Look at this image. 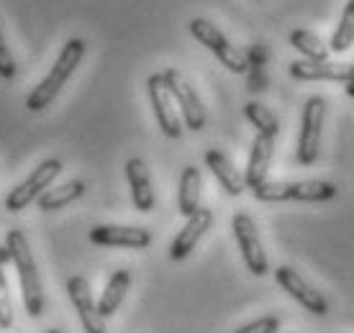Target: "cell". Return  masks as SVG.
Returning a JSON list of instances; mask_svg holds the SVG:
<instances>
[{
	"label": "cell",
	"mask_w": 354,
	"mask_h": 333,
	"mask_svg": "<svg viewBox=\"0 0 354 333\" xmlns=\"http://www.w3.org/2000/svg\"><path fill=\"white\" fill-rule=\"evenodd\" d=\"M6 246H8L10 259L16 264L26 313L31 318H41L44 316V285H41V274H39V267L34 262L26 234L21 228H10L8 236H6Z\"/></svg>",
	"instance_id": "1"
},
{
	"label": "cell",
	"mask_w": 354,
	"mask_h": 333,
	"mask_svg": "<svg viewBox=\"0 0 354 333\" xmlns=\"http://www.w3.org/2000/svg\"><path fill=\"white\" fill-rule=\"evenodd\" d=\"M85 49H88V46H85L82 39H70V41L62 46V52H59L57 61L52 64L49 75L28 93L26 108L31 113H39V111H44V108L52 106V100L62 93V88L67 85V79H70L72 75H75V70L80 67L82 57H85Z\"/></svg>",
	"instance_id": "2"
},
{
	"label": "cell",
	"mask_w": 354,
	"mask_h": 333,
	"mask_svg": "<svg viewBox=\"0 0 354 333\" xmlns=\"http://www.w3.org/2000/svg\"><path fill=\"white\" fill-rule=\"evenodd\" d=\"M337 184L326 180H298V182H262L252 190V195L259 202H285V200H301V202H326L337 198Z\"/></svg>",
	"instance_id": "3"
},
{
	"label": "cell",
	"mask_w": 354,
	"mask_h": 333,
	"mask_svg": "<svg viewBox=\"0 0 354 333\" xmlns=\"http://www.w3.org/2000/svg\"><path fill=\"white\" fill-rule=\"evenodd\" d=\"M190 34H193L195 41H201V44H203L216 59L221 61L226 70L234 72V75H244V72L249 70L247 54L239 52L236 46L231 44L229 39L223 36L221 28L213 26L211 21H205V18H193V21H190Z\"/></svg>",
	"instance_id": "4"
},
{
	"label": "cell",
	"mask_w": 354,
	"mask_h": 333,
	"mask_svg": "<svg viewBox=\"0 0 354 333\" xmlns=\"http://www.w3.org/2000/svg\"><path fill=\"white\" fill-rule=\"evenodd\" d=\"M324 118H326V100L321 95H310L303 106L301 136H298V149H295L298 164H313L319 159Z\"/></svg>",
	"instance_id": "5"
},
{
	"label": "cell",
	"mask_w": 354,
	"mask_h": 333,
	"mask_svg": "<svg viewBox=\"0 0 354 333\" xmlns=\"http://www.w3.org/2000/svg\"><path fill=\"white\" fill-rule=\"evenodd\" d=\"M59 172H62V162L59 159H44L24 182L10 190L8 198H6V208L10 213L24 211L26 205L39 200V195L44 193V190H49V184L59 177Z\"/></svg>",
	"instance_id": "6"
},
{
	"label": "cell",
	"mask_w": 354,
	"mask_h": 333,
	"mask_svg": "<svg viewBox=\"0 0 354 333\" xmlns=\"http://www.w3.org/2000/svg\"><path fill=\"white\" fill-rule=\"evenodd\" d=\"M231 228H234V236H236V244L241 249L247 269L254 277H265L270 272V259L265 254V246H262V238H259L254 218L249 213H236L234 220H231Z\"/></svg>",
	"instance_id": "7"
},
{
	"label": "cell",
	"mask_w": 354,
	"mask_h": 333,
	"mask_svg": "<svg viewBox=\"0 0 354 333\" xmlns=\"http://www.w3.org/2000/svg\"><path fill=\"white\" fill-rule=\"evenodd\" d=\"M162 77H165V85H167L169 95L175 100V106L180 108V113H183V123H185L190 131H201L208 118H205V108H203V103H201L198 93H195V88L183 77L180 70H165Z\"/></svg>",
	"instance_id": "8"
},
{
	"label": "cell",
	"mask_w": 354,
	"mask_h": 333,
	"mask_svg": "<svg viewBox=\"0 0 354 333\" xmlns=\"http://www.w3.org/2000/svg\"><path fill=\"white\" fill-rule=\"evenodd\" d=\"M147 93H149V103L154 108V115H157L162 133L167 139H180L183 136V121H180V115L175 111V100H172L167 85H165L162 72L147 77Z\"/></svg>",
	"instance_id": "9"
},
{
	"label": "cell",
	"mask_w": 354,
	"mask_h": 333,
	"mask_svg": "<svg viewBox=\"0 0 354 333\" xmlns=\"http://www.w3.org/2000/svg\"><path fill=\"white\" fill-rule=\"evenodd\" d=\"M274 280H277V285H280L292 300H298L308 313H313V316H319V318L328 316L326 298L321 295L319 289L310 287L308 282L303 280L292 267H277V269H274Z\"/></svg>",
	"instance_id": "10"
},
{
	"label": "cell",
	"mask_w": 354,
	"mask_h": 333,
	"mask_svg": "<svg viewBox=\"0 0 354 333\" xmlns=\"http://www.w3.org/2000/svg\"><path fill=\"white\" fill-rule=\"evenodd\" d=\"M67 295H70L75 313L80 318L82 331L85 333H106V318L97 313V303L93 300L90 285L85 277H70L67 280Z\"/></svg>",
	"instance_id": "11"
},
{
	"label": "cell",
	"mask_w": 354,
	"mask_h": 333,
	"mask_svg": "<svg viewBox=\"0 0 354 333\" xmlns=\"http://www.w3.org/2000/svg\"><path fill=\"white\" fill-rule=\"evenodd\" d=\"M211 226H213V213L208 211V208H198V211L185 220L183 231L177 234L172 246H169V259H172V262H183V259H187L190 251L198 246V241L205 236V231H208Z\"/></svg>",
	"instance_id": "12"
},
{
	"label": "cell",
	"mask_w": 354,
	"mask_h": 333,
	"mask_svg": "<svg viewBox=\"0 0 354 333\" xmlns=\"http://www.w3.org/2000/svg\"><path fill=\"white\" fill-rule=\"evenodd\" d=\"M90 241L97 246H124V249H147L151 244L149 228L142 226H95L90 228Z\"/></svg>",
	"instance_id": "13"
},
{
	"label": "cell",
	"mask_w": 354,
	"mask_h": 333,
	"mask_svg": "<svg viewBox=\"0 0 354 333\" xmlns=\"http://www.w3.org/2000/svg\"><path fill=\"white\" fill-rule=\"evenodd\" d=\"M292 79H326V82H349L354 77V64H331V61H290Z\"/></svg>",
	"instance_id": "14"
},
{
	"label": "cell",
	"mask_w": 354,
	"mask_h": 333,
	"mask_svg": "<svg viewBox=\"0 0 354 333\" xmlns=\"http://www.w3.org/2000/svg\"><path fill=\"white\" fill-rule=\"evenodd\" d=\"M272 154H274V139L272 136H265V133H257L254 141H252L247 172H244V184H247L249 190H254L262 182H267V169L272 164Z\"/></svg>",
	"instance_id": "15"
},
{
	"label": "cell",
	"mask_w": 354,
	"mask_h": 333,
	"mask_svg": "<svg viewBox=\"0 0 354 333\" xmlns=\"http://www.w3.org/2000/svg\"><path fill=\"white\" fill-rule=\"evenodd\" d=\"M126 180H129V187H131L133 208L142 213H149L154 208V187H151V177L144 159L133 157L126 162Z\"/></svg>",
	"instance_id": "16"
},
{
	"label": "cell",
	"mask_w": 354,
	"mask_h": 333,
	"mask_svg": "<svg viewBox=\"0 0 354 333\" xmlns=\"http://www.w3.org/2000/svg\"><path fill=\"white\" fill-rule=\"evenodd\" d=\"M205 159V166L213 172V177L221 182V187L226 190V193L231 195V198H236V195L244 193V175H239V169L231 164V159L223 154V151L218 149H208L203 154Z\"/></svg>",
	"instance_id": "17"
},
{
	"label": "cell",
	"mask_w": 354,
	"mask_h": 333,
	"mask_svg": "<svg viewBox=\"0 0 354 333\" xmlns=\"http://www.w3.org/2000/svg\"><path fill=\"white\" fill-rule=\"evenodd\" d=\"M201 190H203V177L201 169L193 164H187L180 175V190H177V208L180 213L190 218L198 208H201Z\"/></svg>",
	"instance_id": "18"
},
{
	"label": "cell",
	"mask_w": 354,
	"mask_h": 333,
	"mask_svg": "<svg viewBox=\"0 0 354 333\" xmlns=\"http://www.w3.org/2000/svg\"><path fill=\"white\" fill-rule=\"evenodd\" d=\"M82 195H85V182L82 180H70V182L59 184V187H49L44 193L39 195V211L44 213H52V211H62L67 205H72L75 200H80Z\"/></svg>",
	"instance_id": "19"
},
{
	"label": "cell",
	"mask_w": 354,
	"mask_h": 333,
	"mask_svg": "<svg viewBox=\"0 0 354 333\" xmlns=\"http://www.w3.org/2000/svg\"><path fill=\"white\" fill-rule=\"evenodd\" d=\"M129 287H131V272H129V269H118V272L111 274V280L106 282L103 295L97 300V313L103 318L113 316L115 310L121 307V303H124Z\"/></svg>",
	"instance_id": "20"
},
{
	"label": "cell",
	"mask_w": 354,
	"mask_h": 333,
	"mask_svg": "<svg viewBox=\"0 0 354 333\" xmlns=\"http://www.w3.org/2000/svg\"><path fill=\"white\" fill-rule=\"evenodd\" d=\"M288 41H290L292 49H298V52H301L306 59H310V61H326L328 46H324V41H321L319 36L310 34V31H306V28H295V31H290Z\"/></svg>",
	"instance_id": "21"
},
{
	"label": "cell",
	"mask_w": 354,
	"mask_h": 333,
	"mask_svg": "<svg viewBox=\"0 0 354 333\" xmlns=\"http://www.w3.org/2000/svg\"><path fill=\"white\" fill-rule=\"evenodd\" d=\"M352 44H354V0H349V3L344 6V13H342L339 26L334 28V34H331L328 52L344 54Z\"/></svg>",
	"instance_id": "22"
},
{
	"label": "cell",
	"mask_w": 354,
	"mask_h": 333,
	"mask_svg": "<svg viewBox=\"0 0 354 333\" xmlns=\"http://www.w3.org/2000/svg\"><path fill=\"white\" fill-rule=\"evenodd\" d=\"M244 115H247V121L257 129V133H265V136H272V139L280 133V121H277L272 111L265 108L262 103L249 100L247 106H244Z\"/></svg>",
	"instance_id": "23"
},
{
	"label": "cell",
	"mask_w": 354,
	"mask_h": 333,
	"mask_svg": "<svg viewBox=\"0 0 354 333\" xmlns=\"http://www.w3.org/2000/svg\"><path fill=\"white\" fill-rule=\"evenodd\" d=\"M10 325H13V303H10L6 272H3V267H0V328L8 331Z\"/></svg>",
	"instance_id": "24"
},
{
	"label": "cell",
	"mask_w": 354,
	"mask_h": 333,
	"mask_svg": "<svg viewBox=\"0 0 354 333\" xmlns=\"http://www.w3.org/2000/svg\"><path fill=\"white\" fill-rule=\"evenodd\" d=\"M280 331V318L277 316H262L252 323H244L234 333H277Z\"/></svg>",
	"instance_id": "25"
},
{
	"label": "cell",
	"mask_w": 354,
	"mask_h": 333,
	"mask_svg": "<svg viewBox=\"0 0 354 333\" xmlns=\"http://www.w3.org/2000/svg\"><path fill=\"white\" fill-rule=\"evenodd\" d=\"M16 72H18L16 59H13V54H10L8 44H6V36H3V28H0V77L13 79Z\"/></svg>",
	"instance_id": "26"
},
{
	"label": "cell",
	"mask_w": 354,
	"mask_h": 333,
	"mask_svg": "<svg viewBox=\"0 0 354 333\" xmlns=\"http://www.w3.org/2000/svg\"><path fill=\"white\" fill-rule=\"evenodd\" d=\"M8 262H13V259H10L8 246H0V267H3V264H8Z\"/></svg>",
	"instance_id": "27"
},
{
	"label": "cell",
	"mask_w": 354,
	"mask_h": 333,
	"mask_svg": "<svg viewBox=\"0 0 354 333\" xmlns=\"http://www.w3.org/2000/svg\"><path fill=\"white\" fill-rule=\"evenodd\" d=\"M46 333H62V331H59V328H49Z\"/></svg>",
	"instance_id": "28"
}]
</instances>
